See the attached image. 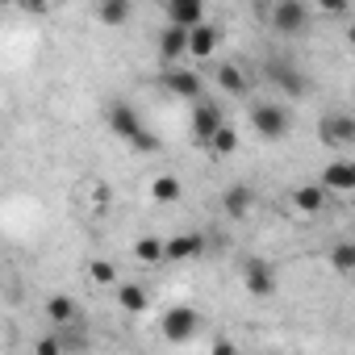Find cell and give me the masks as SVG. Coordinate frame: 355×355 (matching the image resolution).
I'll return each mask as SVG.
<instances>
[{"label":"cell","mask_w":355,"mask_h":355,"mask_svg":"<svg viewBox=\"0 0 355 355\" xmlns=\"http://www.w3.org/2000/svg\"><path fill=\"white\" fill-rule=\"evenodd\" d=\"M105 125H109V130H113V134H117L121 142H130L134 150H142V155L159 150V138H155V134H150V130L142 125V117H138V113H134L130 105H121V101L105 109Z\"/></svg>","instance_id":"1"},{"label":"cell","mask_w":355,"mask_h":355,"mask_svg":"<svg viewBox=\"0 0 355 355\" xmlns=\"http://www.w3.org/2000/svg\"><path fill=\"white\" fill-rule=\"evenodd\" d=\"M251 125H255V134H259L263 142H280V138L293 130V117H288V109H284V105L263 101V105H255V109H251Z\"/></svg>","instance_id":"2"},{"label":"cell","mask_w":355,"mask_h":355,"mask_svg":"<svg viewBox=\"0 0 355 355\" xmlns=\"http://www.w3.org/2000/svg\"><path fill=\"white\" fill-rule=\"evenodd\" d=\"M197 326H201V313H197L193 305H171V309H163V318H159V330H163L167 343H189V338L197 334Z\"/></svg>","instance_id":"3"},{"label":"cell","mask_w":355,"mask_h":355,"mask_svg":"<svg viewBox=\"0 0 355 355\" xmlns=\"http://www.w3.org/2000/svg\"><path fill=\"white\" fill-rule=\"evenodd\" d=\"M272 30L280 38H301L309 30V9H305V0H276V9H272Z\"/></svg>","instance_id":"4"},{"label":"cell","mask_w":355,"mask_h":355,"mask_svg":"<svg viewBox=\"0 0 355 355\" xmlns=\"http://www.w3.org/2000/svg\"><path fill=\"white\" fill-rule=\"evenodd\" d=\"M243 288L251 293V297H272L276 293V268L263 259V255H247L243 259Z\"/></svg>","instance_id":"5"},{"label":"cell","mask_w":355,"mask_h":355,"mask_svg":"<svg viewBox=\"0 0 355 355\" xmlns=\"http://www.w3.org/2000/svg\"><path fill=\"white\" fill-rule=\"evenodd\" d=\"M318 142L330 146V150L355 146V117H351V113H326V117L318 121Z\"/></svg>","instance_id":"6"},{"label":"cell","mask_w":355,"mask_h":355,"mask_svg":"<svg viewBox=\"0 0 355 355\" xmlns=\"http://www.w3.org/2000/svg\"><path fill=\"white\" fill-rule=\"evenodd\" d=\"M222 125H226L222 109H218L214 101H197V109H193V142L209 146V142H214V134H218Z\"/></svg>","instance_id":"7"},{"label":"cell","mask_w":355,"mask_h":355,"mask_svg":"<svg viewBox=\"0 0 355 355\" xmlns=\"http://www.w3.org/2000/svg\"><path fill=\"white\" fill-rule=\"evenodd\" d=\"M159 84L171 92V96H184V101H201V76L197 71H184V67H163V76H159Z\"/></svg>","instance_id":"8"},{"label":"cell","mask_w":355,"mask_h":355,"mask_svg":"<svg viewBox=\"0 0 355 355\" xmlns=\"http://www.w3.org/2000/svg\"><path fill=\"white\" fill-rule=\"evenodd\" d=\"M163 251H167V263L201 259L205 255V234H171V239H163Z\"/></svg>","instance_id":"9"},{"label":"cell","mask_w":355,"mask_h":355,"mask_svg":"<svg viewBox=\"0 0 355 355\" xmlns=\"http://www.w3.org/2000/svg\"><path fill=\"white\" fill-rule=\"evenodd\" d=\"M322 184L330 193H355V159H334L322 167Z\"/></svg>","instance_id":"10"},{"label":"cell","mask_w":355,"mask_h":355,"mask_svg":"<svg viewBox=\"0 0 355 355\" xmlns=\"http://www.w3.org/2000/svg\"><path fill=\"white\" fill-rule=\"evenodd\" d=\"M184 55H189V30L167 21V30L159 34V59H163V67L175 63V59H184Z\"/></svg>","instance_id":"11"},{"label":"cell","mask_w":355,"mask_h":355,"mask_svg":"<svg viewBox=\"0 0 355 355\" xmlns=\"http://www.w3.org/2000/svg\"><path fill=\"white\" fill-rule=\"evenodd\" d=\"M167 21L184 26V30L201 26L205 21V0H167Z\"/></svg>","instance_id":"12"},{"label":"cell","mask_w":355,"mask_h":355,"mask_svg":"<svg viewBox=\"0 0 355 355\" xmlns=\"http://www.w3.org/2000/svg\"><path fill=\"white\" fill-rule=\"evenodd\" d=\"M263 76H268V84L284 88L288 96H305V92H309V88H305V76H301V71H293L288 63H268V67H263Z\"/></svg>","instance_id":"13"},{"label":"cell","mask_w":355,"mask_h":355,"mask_svg":"<svg viewBox=\"0 0 355 355\" xmlns=\"http://www.w3.org/2000/svg\"><path fill=\"white\" fill-rule=\"evenodd\" d=\"M46 322L51 326H76L80 322V305H76V297H67V293H55L51 301H46Z\"/></svg>","instance_id":"14"},{"label":"cell","mask_w":355,"mask_h":355,"mask_svg":"<svg viewBox=\"0 0 355 355\" xmlns=\"http://www.w3.org/2000/svg\"><path fill=\"white\" fill-rule=\"evenodd\" d=\"M96 17H101V26H109V30H121V26L134 17V0H96Z\"/></svg>","instance_id":"15"},{"label":"cell","mask_w":355,"mask_h":355,"mask_svg":"<svg viewBox=\"0 0 355 355\" xmlns=\"http://www.w3.org/2000/svg\"><path fill=\"white\" fill-rule=\"evenodd\" d=\"M214 51H218V30H214L209 21L193 26V30H189V55H193V59H209Z\"/></svg>","instance_id":"16"},{"label":"cell","mask_w":355,"mask_h":355,"mask_svg":"<svg viewBox=\"0 0 355 355\" xmlns=\"http://www.w3.org/2000/svg\"><path fill=\"white\" fill-rule=\"evenodd\" d=\"M326 184L318 180V184H301V189H293V205L301 209V214H322V205H326Z\"/></svg>","instance_id":"17"},{"label":"cell","mask_w":355,"mask_h":355,"mask_svg":"<svg viewBox=\"0 0 355 355\" xmlns=\"http://www.w3.org/2000/svg\"><path fill=\"white\" fill-rule=\"evenodd\" d=\"M251 205H255V197H251V189L247 184H230L226 193H222V209L239 222V218H247L251 214Z\"/></svg>","instance_id":"18"},{"label":"cell","mask_w":355,"mask_h":355,"mask_svg":"<svg viewBox=\"0 0 355 355\" xmlns=\"http://www.w3.org/2000/svg\"><path fill=\"white\" fill-rule=\"evenodd\" d=\"M218 88H222V92H230V96H247V92H251V84H247L243 67H234V63H222V67H218Z\"/></svg>","instance_id":"19"},{"label":"cell","mask_w":355,"mask_h":355,"mask_svg":"<svg viewBox=\"0 0 355 355\" xmlns=\"http://www.w3.org/2000/svg\"><path fill=\"white\" fill-rule=\"evenodd\" d=\"M117 305L125 313H142L146 309V288L142 284H117Z\"/></svg>","instance_id":"20"},{"label":"cell","mask_w":355,"mask_h":355,"mask_svg":"<svg viewBox=\"0 0 355 355\" xmlns=\"http://www.w3.org/2000/svg\"><path fill=\"white\" fill-rule=\"evenodd\" d=\"M209 150H214V159H226V155H234L239 150V130L226 121L218 134H214V142H209Z\"/></svg>","instance_id":"21"},{"label":"cell","mask_w":355,"mask_h":355,"mask_svg":"<svg viewBox=\"0 0 355 355\" xmlns=\"http://www.w3.org/2000/svg\"><path fill=\"white\" fill-rule=\"evenodd\" d=\"M180 180L175 175H155V184H150V197L155 201H163V205H171V201H180Z\"/></svg>","instance_id":"22"},{"label":"cell","mask_w":355,"mask_h":355,"mask_svg":"<svg viewBox=\"0 0 355 355\" xmlns=\"http://www.w3.org/2000/svg\"><path fill=\"white\" fill-rule=\"evenodd\" d=\"M134 259H138V263H159V259H167L163 239H138V243H134Z\"/></svg>","instance_id":"23"},{"label":"cell","mask_w":355,"mask_h":355,"mask_svg":"<svg viewBox=\"0 0 355 355\" xmlns=\"http://www.w3.org/2000/svg\"><path fill=\"white\" fill-rule=\"evenodd\" d=\"M330 268L334 272H355V243H334L330 247Z\"/></svg>","instance_id":"24"},{"label":"cell","mask_w":355,"mask_h":355,"mask_svg":"<svg viewBox=\"0 0 355 355\" xmlns=\"http://www.w3.org/2000/svg\"><path fill=\"white\" fill-rule=\"evenodd\" d=\"M88 276H92L96 284H117V272H113V263H105V259H92V263H88Z\"/></svg>","instance_id":"25"},{"label":"cell","mask_w":355,"mask_h":355,"mask_svg":"<svg viewBox=\"0 0 355 355\" xmlns=\"http://www.w3.org/2000/svg\"><path fill=\"white\" fill-rule=\"evenodd\" d=\"M63 347H67L63 338H38V343H34V355H59Z\"/></svg>","instance_id":"26"},{"label":"cell","mask_w":355,"mask_h":355,"mask_svg":"<svg viewBox=\"0 0 355 355\" xmlns=\"http://www.w3.org/2000/svg\"><path fill=\"white\" fill-rule=\"evenodd\" d=\"M21 9H26V13H34V17H42V13L51 9V0H21Z\"/></svg>","instance_id":"27"},{"label":"cell","mask_w":355,"mask_h":355,"mask_svg":"<svg viewBox=\"0 0 355 355\" xmlns=\"http://www.w3.org/2000/svg\"><path fill=\"white\" fill-rule=\"evenodd\" d=\"M109 197H113L109 184H96V189H92V205H109Z\"/></svg>","instance_id":"28"},{"label":"cell","mask_w":355,"mask_h":355,"mask_svg":"<svg viewBox=\"0 0 355 355\" xmlns=\"http://www.w3.org/2000/svg\"><path fill=\"white\" fill-rule=\"evenodd\" d=\"M318 5H322L326 13H343V9H347V0H318Z\"/></svg>","instance_id":"29"},{"label":"cell","mask_w":355,"mask_h":355,"mask_svg":"<svg viewBox=\"0 0 355 355\" xmlns=\"http://www.w3.org/2000/svg\"><path fill=\"white\" fill-rule=\"evenodd\" d=\"M347 42H351V46H355V21H351V26H347Z\"/></svg>","instance_id":"30"}]
</instances>
